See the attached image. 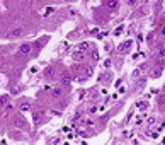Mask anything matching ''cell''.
<instances>
[{"instance_id": "obj_8", "label": "cell", "mask_w": 165, "mask_h": 145, "mask_svg": "<svg viewBox=\"0 0 165 145\" xmlns=\"http://www.w3.org/2000/svg\"><path fill=\"white\" fill-rule=\"evenodd\" d=\"M160 128H162V130H165V121L162 123V126H160Z\"/></svg>"}, {"instance_id": "obj_4", "label": "cell", "mask_w": 165, "mask_h": 145, "mask_svg": "<svg viewBox=\"0 0 165 145\" xmlns=\"http://www.w3.org/2000/svg\"><path fill=\"white\" fill-rule=\"evenodd\" d=\"M136 107H138V109H145V107H146V102H145V101H140V102H136Z\"/></svg>"}, {"instance_id": "obj_3", "label": "cell", "mask_w": 165, "mask_h": 145, "mask_svg": "<svg viewBox=\"0 0 165 145\" xmlns=\"http://www.w3.org/2000/svg\"><path fill=\"white\" fill-rule=\"evenodd\" d=\"M29 51H31V46L29 44H22L21 46V53H29Z\"/></svg>"}, {"instance_id": "obj_5", "label": "cell", "mask_w": 165, "mask_h": 145, "mask_svg": "<svg viewBox=\"0 0 165 145\" xmlns=\"http://www.w3.org/2000/svg\"><path fill=\"white\" fill-rule=\"evenodd\" d=\"M121 32H123V26H119V27H118V29H116V32H114V34H116V36H119V34H121Z\"/></svg>"}, {"instance_id": "obj_2", "label": "cell", "mask_w": 165, "mask_h": 145, "mask_svg": "<svg viewBox=\"0 0 165 145\" xmlns=\"http://www.w3.org/2000/svg\"><path fill=\"white\" fill-rule=\"evenodd\" d=\"M51 12H53V7H46V9H43V12H41V14H43L44 17H48Z\"/></svg>"}, {"instance_id": "obj_6", "label": "cell", "mask_w": 165, "mask_h": 145, "mask_svg": "<svg viewBox=\"0 0 165 145\" xmlns=\"http://www.w3.org/2000/svg\"><path fill=\"white\" fill-rule=\"evenodd\" d=\"M152 138H153V140H157V138H158V133H157V132H153V133H152Z\"/></svg>"}, {"instance_id": "obj_7", "label": "cell", "mask_w": 165, "mask_h": 145, "mask_svg": "<svg viewBox=\"0 0 165 145\" xmlns=\"http://www.w3.org/2000/svg\"><path fill=\"white\" fill-rule=\"evenodd\" d=\"M29 109V104H22V111H27Z\"/></svg>"}, {"instance_id": "obj_1", "label": "cell", "mask_w": 165, "mask_h": 145, "mask_svg": "<svg viewBox=\"0 0 165 145\" xmlns=\"http://www.w3.org/2000/svg\"><path fill=\"white\" fill-rule=\"evenodd\" d=\"M21 34H22V29H21V27H15V29H12V31L9 32L10 38H17V36H21Z\"/></svg>"}]
</instances>
